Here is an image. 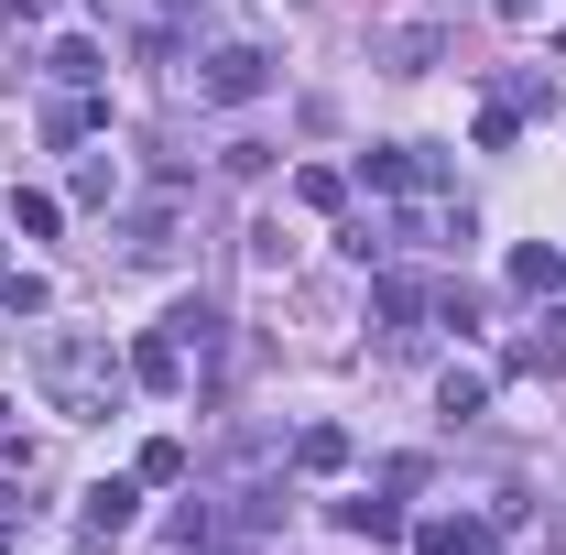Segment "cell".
Masks as SVG:
<instances>
[{"label":"cell","mask_w":566,"mask_h":555,"mask_svg":"<svg viewBox=\"0 0 566 555\" xmlns=\"http://www.w3.org/2000/svg\"><path fill=\"white\" fill-rule=\"evenodd\" d=\"M33 381H44V404L76 425L120 415V381H132V359H109V338H76V327H55V338H33Z\"/></svg>","instance_id":"6da1fadb"},{"label":"cell","mask_w":566,"mask_h":555,"mask_svg":"<svg viewBox=\"0 0 566 555\" xmlns=\"http://www.w3.org/2000/svg\"><path fill=\"white\" fill-rule=\"evenodd\" d=\"M359 186H381V197H447V164L424 142H381V153H359Z\"/></svg>","instance_id":"7a4b0ae2"},{"label":"cell","mask_w":566,"mask_h":555,"mask_svg":"<svg viewBox=\"0 0 566 555\" xmlns=\"http://www.w3.org/2000/svg\"><path fill=\"white\" fill-rule=\"evenodd\" d=\"M273 87V55L262 44H218L208 66H197V98H218V109H240V98H262Z\"/></svg>","instance_id":"3957f363"},{"label":"cell","mask_w":566,"mask_h":555,"mask_svg":"<svg viewBox=\"0 0 566 555\" xmlns=\"http://www.w3.org/2000/svg\"><path fill=\"white\" fill-rule=\"evenodd\" d=\"M186 370H197V359H186V348L164 338V327H153V338L132 348V381H142V392H186Z\"/></svg>","instance_id":"277c9868"},{"label":"cell","mask_w":566,"mask_h":555,"mask_svg":"<svg viewBox=\"0 0 566 555\" xmlns=\"http://www.w3.org/2000/svg\"><path fill=\"white\" fill-rule=\"evenodd\" d=\"M76 534H87V545H109V534H132V480H98V490H87V512H76Z\"/></svg>","instance_id":"5b68a950"},{"label":"cell","mask_w":566,"mask_h":555,"mask_svg":"<svg viewBox=\"0 0 566 555\" xmlns=\"http://www.w3.org/2000/svg\"><path fill=\"white\" fill-rule=\"evenodd\" d=\"M436 55H447V33H436V22H403V33H381V66H392V76H424Z\"/></svg>","instance_id":"8992f818"},{"label":"cell","mask_w":566,"mask_h":555,"mask_svg":"<svg viewBox=\"0 0 566 555\" xmlns=\"http://www.w3.org/2000/svg\"><path fill=\"white\" fill-rule=\"evenodd\" d=\"M164 338L186 348V359H218V305H208V294H186V305L164 316Z\"/></svg>","instance_id":"52a82bcc"},{"label":"cell","mask_w":566,"mask_h":555,"mask_svg":"<svg viewBox=\"0 0 566 555\" xmlns=\"http://www.w3.org/2000/svg\"><path fill=\"white\" fill-rule=\"evenodd\" d=\"M294 469H305V480H338V469H349V436H338V425H305V436H294Z\"/></svg>","instance_id":"ba28073f"},{"label":"cell","mask_w":566,"mask_h":555,"mask_svg":"<svg viewBox=\"0 0 566 555\" xmlns=\"http://www.w3.org/2000/svg\"><path fill=\"white\" fill-rule=\"evenodd\" d=\"M338 523L370 534V545H392V534H403V501H338Z\"/></svg>","instance_id":"9c48e42d"},{"label":"cell","mask_w":566,"mask_h":555,"mask_svg":"<svg viewBox=\"0 0 566 555\" xmlns=\"http://www.w3.org/2000/svg\"><path fill=\"white\" fill-rule=\"evenodd\" d=\"M512 283H523V294H556V283H566V262L545 251V240H523V251H512Z\"/></svg>","instance_id":"30bf717a"},{"label":"cell","mask_w":566,"mask_h":555,"mask_svg":"<svg viewBox=\"0 0 566 555\" xmlns=\"http://www.w3.org/2000/svg\"><path fill=\"white\" fill-rule=\"evenodd\" d=\"M164 251H175V197L132 218V262H164Z\"/></svg>","instance_id":"8fae6325"},{"label":"cell","mask_w":566,"mask_h":555,"mask_svg":"<svg viewBox=\"0 0 566 555\" xmlns=\"http://www.w3.org/2000/svg\"><path fill=\"white\" fill-rule=\"evenodd\" d=\"M44 66L66 76V87H98V76H109V55H98V44H76V33H66V44H55V55H44Z\"/></svg>","instance_id":"7c38bea8"},{"label":"cell","mask_w":566,"mask_h":555,"mask_svg":"<svg viewBox=\"0 0 566 555\" xmlns=\"http://www.w3.org/2000/svg\"><path fill=\"white\" fill-rule=\"evenodd\" d=\"M109 197H120V164L87 153V164H76V208H109Z\"/></svg>","instance_id":"4fadbf2b"},{"label":"cell","mask_w":566,"mask_h":555,"mask_svg":"<svg viewBox=\"0 0 566 555\" xmlns=\"http://www.w3.org/2000/svg\"><path fill=\"white\" fill-rule=\"evenodd\" d=\"M294 197H305V208H327V218H338V208H349V175H327V164H305V175H294Z\"/></svg>","instance_id":"5bb4252c"},{"label":"cell","mask_w":566,"mask_h":555,"mask_svg":"<svg viewBox=\"0 0 566 555\" xmlns=\"http://www.w3.org/2000/svg\"><path fill=\"white\" fill-rule=\"evenodd\" d=\"M436 404H447V415L469 425V415H480V404H491V381H480V370H447V381H436Z\"/></svg>","instance_id":"9a60e30c"},{"label":"cell","mask_w":566,"mask_h":555,"mask_svg":"<svg viewBox=\"0 0 566 555\" xmlns=\"http://www.w3.org/2000/svg\"><path fill=\"white\" fill-rule=\"evenodd\" d=\"M338 251H349V262H392V229H381V218H349Z\"/></svg>","instance_id":"2e32d148"},{"label":"cell","mask_w":566,"mask_h":555,"mask_svg":"<svg viewBox=\"0 0 566 555\" xmlns=\"http://www.w3.org/2000/svg\"><path fill=\"white\" fill-rule=\"evenodd\" d=\"M98 132V109H87V98H55V109H44V142H87Z\"/></svg>","instance_id":"e0dca14e"},{"label":"cell","mask_w":566,"mask_h":555,"mask_svg":"<svg viewBox=\"0 0 566 555\" xmlns=\"http://www.w3.org/2000/svg\"><path fill=\"white\" fill-rule=\"evenodd\" d=\"M142 480L175 490V480H186V447H175V436H153V447H142Z\"/></svg>","instance_id":"ac0fdd59"},{"label":"cell","mask_w":566,"mask_h":555,"mask_svg":"<svg viewBox=\"0 0 566 555\" xmlns=\"http://www.w3.org/2000/svg\"><path fill=\"white\" fill-rule=\"evenodd\" d=\"M415 545H424V555H469V523H424Z\"/></svg>","instance_id":"d6986e66"},{"label":"cell","mask_w":566,"mask_h":555,"mask_svg":"<svg viewBox=\"0 0 566 555\" xmlns=\"http://www.w3.org/2000/svg\"><path fill=\"white\" fill-rule=\"evenodd\" d=\"M164 11H208V0H164Z\"/></svg>","instance_id":"ffe728a7"},{"label":"cell","mask_w":566,"mask_h":555,"mask_svg":"<svg viewBox=\"0 0 566 555\" xmlns=\"http://www.w3.org/2000/svg\"><path fill=\"white\" fill-rule=\"evenodd\" d=\"M197 555H218V545H197Z\"/></svg>","instance_id":"44dd1931"},{"label":"cell","mask_w":566,"mask_h":555,"mask_svg":"<svg viewBox=\"0 0 566 555\" xmlns=\"http://www.w3.org/2000/svg\"><path fill=\"white\" fill-rule=\"evenodd\" d=\"M0 555H11V545H0Z\"/></svg>","instance_id":"7402d4cb"}]
</instances>
